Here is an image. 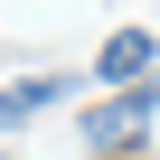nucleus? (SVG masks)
Returning <instances> with one entry per match:
<instances>
[{
  "label": "nucleus",
  "mask_w": 160,
  "mask_h": 160,
  "mask_svg": "<svg viewBox=\"0 0 160 160\" xmlns=\"http://www.w3.org/2000/svg\"><path fill=\"white\" fill-rule=\"evenodd\" d=\"M38 104H57V75H28V85H0V132H19Z\"/></svg>",
  "instance_id": "3"
},
{
  "label": "nucleus",
  "mask_w": 160,
  "mask_h": 160,
  "mask_svg": "<svg viewBox=\"0 0 160 160\" xmlns=\"http://www.w3.org/2000/svg\"><path fill=\"white\" fill-rule=\"evenodd\" d=\"M151 28H113L104 38V57H94V75H104V85H141V75H151Z\"/></svg>",
  "instance_id": "2"
},
{
  "label": "nucleus",
  "mask_w": 160,
  "mask_h": 160,
  "mask_svg": "<svg viewBox=\"0 0 160 160\" xmlns=\"http://www.w3.org/2000/svg\"><path fill=\"white\" fill-rule=\"evenodd\" d=\"M160 113V75H141V85H113L94 113H85V151H132Z\"/></svg>",
  "instance_id": "1"
}]
</instances>
